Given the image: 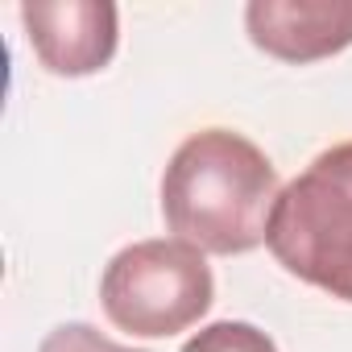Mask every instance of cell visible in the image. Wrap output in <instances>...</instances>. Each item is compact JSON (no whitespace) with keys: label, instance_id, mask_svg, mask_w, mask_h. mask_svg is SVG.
Returning <instances> with one entry per match:
<instances>
[{"label":"cell","instance_id":"8992f818","mask_svg":"<svg viewBox=\"0 0 352 352\" xmlns=\"http://www.w3.org/2000/svg\"><path fill=\"white\" fill-rule=\"evenodd\" d=\"M183 352H278V348H274V340H270L265 331H257L253 323L224 319V323L204 327L195 340H187Z\"/></svg>","mask_w":352,"mask_h":352},{"label":"cell","instance_id":"6da1fadb","mask_svg":"<svg viewBox=\"0 0 352 352\" xmlns=\"http://www.w3.org/2000/svg\"><path fill=\"white\" fill-rule=\"evenodd\" d=\"M278 191L274 162L249 137L204 129L174 149L162 174V216L199 253L236 257L265 245Z\"/></svg>","mask_w":352,"mask_h":352},{"label":"cell","instance_id":"3957f363","mask_svg":"<svg viewBox=\"0 0 352 352\" xmlns=\"http://www.w3.org/2000/svg\"><path fill=\"white\" fill-rule=\"evenodd\" d=\"M216 298V282L208 257L170 236V241H137L120 249L100 282L104 315L116 331L137 340H166L195 327Z\"/></svg>","mask_w":352,"mask_h":352},{"label":"cell","instance_id":"7a4b0ae2","mask_svg":"<svg viewBox=\"0 0 352 352\" xmlns=\"http://www.w3.org/2000/svg\"><path fill=\"white\" fill-rule=\"evenodd\" d=\"M265 245L298 282L352 302V141L323 149L278 191Z\"/></svg>","mask_w":352,"mask_h":352},{"label":"cell","instance_id":"277c9868","mask_svg":"<svg viewBox=\"0 0 352 352\" xmlns=\"http://www.w3.org/2000/svg\"><path fill=\"white\" fill-rule=\"evenodd\" d=\"M21 21L38 63L63 79L104 71L120 42V13L112 0H25Z\"/></svg>","mask_w":352,"mask_h":352},{"label":"cell","instance_id":"5b68a950","mask_svg":"<svg viewBox=\"0 0 352 352\" xmlns=\"http://www.w3.org/2000/svg\"><path fill=\"white\" fill-rule=\"evenodd\" d=\"M245 30L278 63H319L352 46V0H253Z\"/></svg>","mask_w":352,"mask_h":352},{"label":"cell","instance_id":"52a82bcc","mask_svg":"<svg viewBox=\"0 0 352 352\" xmlns=\"http://www.w3.org/2000/svg\"><path fill=\"white\" fill-rule=\"evenodd\" d=\"M38 352H141V348H124V344L100 336V331L87 327V323H63V327H54V331L42 340Z\"/></svg>","mask_w":352,"mask_h":352}]
</instances>
